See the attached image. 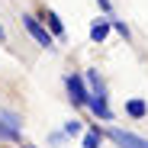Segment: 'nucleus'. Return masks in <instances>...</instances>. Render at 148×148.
<instances>
[{"label": "nucleus", "instance_id": "obj_8", "mask_svg": "<svg viewBox=\"0 0 148 148\" xmlns=\"http://www.w3.org/2000/svg\"><path fill=\"white\" fill-rule=\"evenodd\" d=\"M126 110H129V116H135V119H142V116L148 113L145 100H129V103H126Z\"/></svg>", "mask_w": 148, "mask_h": 148}, {"label": "nucleus", "instance_id": "obj_4", "mask_svg": "<svg viewBox=\"0 0 148 148\" xmlns=\"http://www.w3.org/2000/svg\"><path fill=\"white\" fill-rule=\"evenodd\" d=\"M68 93H71V103L74 106H87V100H90V93L84 90L81 74H68Z\"/></svg>", "mask_w": 148, "mask_h": 148}, {"label": "nucleus", "instance_id": "obj_5", "mask_svg": "<svg viewBox=\"0 0 148 148\" xmlns=\"http://www.w3.org/2000/svg\"><path fill=\"white\" fill-rule=\"evenodd\" d=\"M87 106H90L97 116H100V119H113V113H110V106H106V97H100V93H90Z\"/></svg>", "mask_w": 148, "mask_h": 148}, {"label": "nucleus", "instance_id": "obj_7", "mask_svg": "<svg viewBox=\"0 0 148 148\" xmlns=\"http://www.w3.org/2000/svg\"><path fill=\"white\" fill-rule=\"evenodd\" d=\"M45 23H48V29H52L58 39L64 36V26H61V19H58V13H55V10H48V13H45Z\"/></svg>", "mask_w": 148, "mask_h": 148}, {"label": "nucleus", "instance_id": "obj_1", "mask_svg": "<svg viewBox=\"0 0 148 148\" xmlns=\"http://www.w3.org/2000/svg\"><path fill=\"white\" fill-rule=\"evenodd\" d=\"M0 142H19V116L13 110H0Z\"/></svg>", "mask_w": 148, "mask_h": 148}, {"label": "nucleus", "instance_id": "obj_11", "mask_svg": "<svg viewBox=\"0 0 148 148\" xmlns=\"http://www.w3.org/2000/svg\"><path fill=\"white\" fill-rule=\"evenodd\" d=\"M64 132H68V135H74V132H81V122H77V119H74V122H68V126H64Z\"/></svg>", "mask_w": 148, "mask_h": 148}, {"label": "nucleus", "instance_id": "obj_2", "mask_svg": "<svg viewBox=\"0 0 148 148\" xmlns=\"http://www.w3.org/2000/svg\"><path fill=\"white\" fill-rule=\"evenodd\" d=\"M23 26H26V32H29V36H32L39 45H42V48H52V42H55V39L48 36V29L42 26V23H39L36 16H29V13H26V16H23Z\"/></svg>", "mask_w": 148, "mask_h": 148}, {"label": "nucleus", "instance_id": "obj_3", "mask_svg": "<svg viewBox=\"0 0 148 148\" xmlns=\"http://www.w3.org/2000/svg\"><path fill=\"white\" fill-rule=\"evenodd\" d=\"M106 135H110L119 148H148V138L132 135V132H122V129H106Z\"/></svg>", "mask_w": 148, "mask_h": 148}, {"label": "nucleus", "instance_id": "obj_6", "mask_svg": "<svg viewBox=\"0 0 148 148\" xmlns=\"http://www.w3.org/2000/svg\"><path fill=\"white\" fill-rule=\"evenodd\" d=\"M110 29H113V19H100V23H93V26H90V39H93V42H103V39L110 36Z\"/></svg>", "mask_w": 148, "mask_h": 148}, {"label": "nucleus", "instance_id": "obj_10", "mask_svg": "<svg viewBox=\"0 0 148 148\" xmlns=\"http://www.w3.org/2000/svg\"><path fill=\"white\" fill-rule=\"evenodd\" d=\"M113 29L122 36V39H129V29H126V23H119V19H113Z\"/></svg>", "mask_w": 148, "mask_h": 148}, {"label": "nucleus", "instance_id": "obj_12", "mask_svg": "<svg viewBox=\"0 0 148 148\" xmlns=\"http://www.w3.org/2000/svg\"><path fill=\"white\" fill-rule=\"evenodd\" d=\"M97 3H100V10H106V13H110V0H97Z\"/></svg>", "mask_w": 148, "mask_h": 148}, {"label": "nucleus", "instance_id": "obj_13", "mask_svg": "<svg viewBox=\"0 0 148 148\" xmlns=\"http://www.w3.org/2000/svg\"><path fill=\"white\" fill-rule=\"evenodd\" d=\"M3 39H7V32H3V26H0V42H3Z\"/></svg>", "mask_w": 148, "mask_h": 148}, {"label": "nucleus", "instance_id": "obj_9", "mask_svg": "<svg viewBox=\"0 0 148 148\" xmlns=\"http://www.w3.org/2000/svg\"><path fill=\"white\" fill-rule=\"evenodd\" d=\"M100 138H103L100 129H90V132L84 135V148H100Z\"/></svg>", "mask_w": 148, "mask_h": 148}]
</instances>
